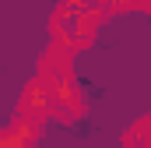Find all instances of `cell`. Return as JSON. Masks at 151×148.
I'll list each match as a JSON object with an SVG mask.
<instances>
[{
    "label": "cell",
    "mask_w": 151,
    "mask_h": 148,
    "mask_svg": "<svg viewBox=\"0 0 151 148\" xmlns=\"http://www.w3.org/2000/svg\"><path fill=\"white\" fill-rule=\"evenodd\" d=\"M70 71H74V46H70V39H53V46L46 49V57L39 64V81L56 88V85L70 81Z\"/></svg>",
    "instance_id": "obj_1"
},
{
    "label": "cell",
    "mask_w": 151,
    "mask_h": 148,
    "mask_svg": "<svg viewBox=\"0 0 151 148\" xmlns=\"http://www.w3.org/2000/svg\"><path fill=\"white\" fill-rule=\"evenodd\" d=\"M18 116L35 120V123H46V120L53 116V88H49L46 81L32 78V81L21 88V95H18Z\"/></svg>",
    "instance_id": "obj_2"
},
{
    "label": "cell",
    "mask_w": 151,
    "mask_h": 148,
    "mask_svg": "<svg viewBox=\"0 0 151 148\" xmlns=\"http://www.w3.org/2000/svg\"><path fill=\"white\" fill-rule=\"evenodd\" d=\"M106 18H109L106 7H95V4H88L84 11H77V18H74V39H70L74 53H77V49H88V42L95 39V32L102 28Z\"/></svg>",
    "instance_id": "obj_3"
},
{
    "label": "cell",
    "mask_w": 151,
    "mask_h": 148,
    "mask_svg": "<svg viewBox=\"0 0 151 148\" xmlns=\"http://www.w3.org/2000/svg\"><path fill=\"white\" fill-rule=\"evenodd\" d=\"M53 116L60 123H70L77 116H84V95L77 92L70 81H63V85L53 88Z\"/></svg>",
    "instance_id": "obj_4"
},
{
    "label": "cell",
    "mask_w": 151,
    "mask_h": 148,
    "mask_svg": "<svg viewBox=\"0 0 151 148\" xmlns=\"http://www.w3.org/2000/svg\"><path fill=\"white\" fill-rule=\"evenodd\" d=\"M74 11H67V7H56L53 11V18H49V32L53 39H74Z\"/></svg>",
    "instance_id": "obj_5"
},
{
    "label": "cell",
    "mask_w": 151,
    "mask_h": 148,
    "mask_svg": "<svg viewBox=\"0 0 151 148\" xmlns=\"http://www.w3.org/2000/svg\"><path fill=\"white\" fill-rule=\"evenodd\" d=\"M123 148H151V116L137 120V123L123 134Z\"/></svg>",
    "instance_id": "obj_6"
},
{
    "label": "cell",
    "mask_w": 151,
    "mask_h": 148,
    "mask_svg": "<svg viewBox=\"0 0 151 148\" xmlns=\"http://www.w3.org/2000/svg\"><path fill=\"white\" fill-rule=\"evenodd\" d=\"M11 131H14L18 138H25V141H32V145H35L39 138H42V123H35V120H25V116H18V120L11 123Z\"/></svg>",
    "instance_id": "obj_7"
},
{
    "label": "cell",
    "mask_w": 151,
    "mask_h": 148,
    "mask_svg": "<svg viewBox=\"0 0 151 148\" xmlns=\"http://www.w3.org/2000/svg\"><path fill=\"white\" fill-rule=\"evenodd\" d=\"M151 0H109L106 14H123V11H148Z\"/></svg>",
    "instance_id": "obj_8"
},
{
    "label": "cell",
    "mask_w": 151,
    "mask_h": 148,
    "mask_svg": "<svg viewBox=\"0 0 151 148\" xmlns=\"http://www.w3.org/2000/svg\"><path fill=\"white\" fill-rule=\"evenodd\" d=\"M60 7H67V11H84V7H88V0H60Z\"/></svg>",
    "instance_id": "obj_9"
},
{
    "label": "cell",
    "mask_w": 151,
    "mask_h": 148,
    "mask_svg": "<svg viewBox=\"0 0 151 148\" xmlns=\"http://www.w3.org/2000/svg\"><path fill=\"white\" fill-rule=\"evenodd\" d=\"M88 4H95V7H109V0H88Z\"/></svg>",
    "instance_id": "obj_10"
},
{
    "label": "cell",
    "mask_w": 151,
    "mask_h": 148,
    "mask_svg": "<svg viewBox=\"0 0 151 148\" xmlns=\"http://www.w3.org/2000/svg\"><path fill=\"white\" fill-rule=\"evenodd\" d=\"M148 11H151V7H148Z\"/></svg>",
    "instance_id": "obj_11"
}]
</instances>
